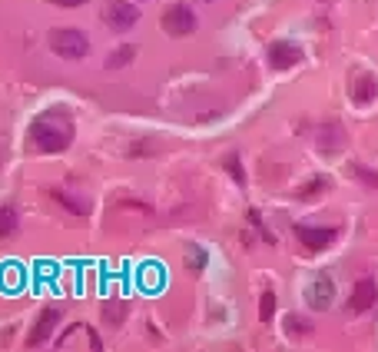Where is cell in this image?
I'll return each instance as SVG.
<instances>
[{
    "label": "cell",
    "instance_id": "4",
    "mask_svg": "<svg viewBox=\"0 0 378 352\" xmlns=\"http://www.w3.org/2000/svg\"><path fill=\"white\" fill-rule=\"evenodd\" d=\"M103 20H106L110 30H133L139 20V11L133 4H126V0H110L103 7Z\"/></svg>",
    "mask_w": 378,
    "mask_h": 352
},
{
    "label": "cell",
    "instance_id": "11",
    "mask_svg": "<svg viewBox=\"0 0 378 352\" xmlns=\"http://www.w3.org/2000/svg\"><path fill=\"white\" fill-rule=\"evenodd\" d=\"M50 200L53 203H60L66 213H74V216H90V200L87 196H76V193H70V189H50Z\"/></svg>",
    "mask_w": 378,
    "mask_h": 352
},
{
    "label": "cell",
    "instance_id": "15",
    "mask_svg": "<svg viewBox=\"0 0 378 352\" xmlns=\"http://www.w3.org/2000/svg\"><path fill=\"white\" fill-rule=\"evenodd\" d=\"M206 263H209V252L202 250V246H189V250H186V269H189V273H200V269H206Z\"/></svg>",
    "mask_w": 378,
    "mask_h": 352
},
{
    "label": "cell",
    "instance_id": "16",
    "mask_svg": "<svg viewBox=\"0 0 378 352\" xmlns=\"http://www.w3.org/2000/svg\"><path fill=\"white\" fill-rule=\"evenodd\" d=\"M286 332L302 339V336H309V332H312V323H309V319H302V316H289V319H286Z\"/></svg>",
    "mask_w": 378,
    "mask_h": 352
},
{
    "label": "cell",
    "instance_id": "14",
    "mask_svg": "<svg viewBox=\"0 0 378 352\" xmlns=\"http://www.w3.org/2000/svg\"><path fill=\"white\" fill-rule=\"evenodd\" d=\"M133 57H136V47L126 43V47H120V50H113L110 57H106V70H120V67H126Z\"/></svg>",
    "mask_w": 378,
    "mask_h": 352
},
{
    "label": "cell",
    "instance_id": "13",
    "mask_svg": "<svg viewBox=\"0 0 378 352\" xmlns=\"http://www.w3.org/2000/svg\"><path fill=\"white\" fill-rule=\"evenodd\" d=\"M20 219H17V210L13 206H0V239H7L17 233Z\"/></svg>",
    "mask_w": 378,
    "mask_h": 352
},
{
    "label": "cell",
    "instance_id": "17",
    "mask_svg": "<svg viewBox=\"0 0 378 352\" xmlns=\"http://www.w3.org/2000/svg\"><path fill=\"white\" fill-rule=\"evenodd\" d=\"M272 316H276V292L265 290L262 299H259V319L262 323H272Z\"/></svg>",
    "mask_w": 378,
    "mask_h": 352
},
{
    "label": "cell",
    "instance_id": "10",
    "mask_svg": "<svg viewBox=\"0 0 378 352\" xmlns=\"http://www.w3.org/2000/svg\"><path fill=\"white\" fill-rule=\"evenodd\" d=\"M349 93H352V103L368 107V103L378 97V80L372 74H355L352 83H349Z\"/></svg>",
    "mask_w": 378,
    "mask_h": 352
},
{
    "label": "cell",
    "instance_id": "2",
    "mask_svg": "<svg viewBox=\"0 0 378 352\" xmlns=\"http://www.w3.org/2000/svg\"><path fill=\"white\" fill-rule=\"evenodd\" d=\"M47 43H50V50L57 53V57H63V60H83L90 53L87 34H80L74 27H57V30H50Z\"/></svg>",
    "mask_w": 378,
    "mask_h": 352
},
{
    "label": "cell",
    "instance_id": "6",
    "mask_svg": "<svg viewBox=\"0 0 378 352\" xmlns=\"http://www.w3.org/2000/svg\"><path fill=\"white\" fill-rule=\"evenodd\" d=\"M378 299V286L375 279H358L352 286V296H349V313H368Z\"/></svg>",
    "mask_w": 378,
    "mask_h": 352
},
{
    "label": "cell",
    "instance_id": "20",
    "mask_svg": "<svg viewBox=\"0 0 378 352\" xmlns=\"http://www.w3.org/2000/svg\"><path fill=\"white\" fill-rule=\"evenodd\" d=\"M103 319L110 323V326H116V323H123V306H106V313H103Z\"/></svg>",
    "mask_w": 378,
    "mask_h": 352
},
{
    "label": "cell",
    "instance_id": "3",
    "mask_svg": "<svg viewBox=\"0 0 378 352\" xmlns=\"http://www.w3.org/2000/svg\"><path fill=\"white\" fill-rule=\"evenodd\" d=\"M196 13L189 11L186 4H173L169 11L163 13V30L169 34V37H189L192 30H196Z\"/></svg>",
    "mask_w": 378,
    "mask_h": 352
},
{
    "label": "cell",
    "instance_id": "12",
    "mask_svg": "<svg viewBox=\"0 0 378 352\" xmlns=\"http://www.w3.org/2000/svg\"><path fill=\"white\" fill-rule=\"evenodd\" d=\"M318 147H322V153H326V156L339 150V147H342V130H339V126L332 123L328 130H322V133H318Z\"/></svg>",
    "mask_w": 378,
    "mask_h": 352
},
{
    "label": "cell",
    "instance_id": "8",
    "mask_svg": "<svg viewBox=\"0 0 378 352\" xmlns=\"http://www.w3.org/2000/svg\"><path fill=\"white\" fill-rule=\"evenodd\" d=\"M295 236H299L302 246H309L312 252H318V250H326V246L335 243V229L332 226H295Z\"/></svg>",
    "mask_w": 378,
    "mask_h": 352
},
{
    "label": "cell",
    "instance_id": "9",
    "mask_svg": "<svg viewBox=\"0 0 378 352\" xmlns=\"http://www.w3.org/2000/svg\"><path fill=\"white\" fill-rule=\"evenodd\" d=\"M57 323H60V313H57V309H43V313H40V319L34 323V329H30V339H27V346H30V349L43 346V342L53 336Z\"/></svg>",
    "mask_w": 378,
    "mask_h": 352
},
{
    "label": "cell",
    "instance_id": "5",
    "mask_svg": "<svg viewBox=\"0 0 378 352\" xmlns=\"http://www.w3.org/2000/svg\"><path fill=\"white\" fill-rule=\"evenodd\" d=\"M299 60H302V47L292 43V40H276L269 47V67L272 70H292Z\"/></svg>",
    "mask_w": 378,
    "mask_h": 352
},
{
    "label": "cell",
    "instance_id": "19",
    "mask_svg": "<svg viewBox=\"0 0 378 352\" xmlns=\"http://www.w3.org/2000/svg\"><path fill=\"white\" fill-rule=\"evenodd\" d=\"M326 187H328V180H326V176H312V183L299 189V196H315L318 189H326Z\"/></svg>",
    "mask_w": 378,
    "mask_h": 352
},
{
    "label": "cell",
    "instance_id": "7",
    "mask_svg": "<svg viewBox=\"0 0 378 352\" xmlns=\"http://www.w3.org/2000/svg\"><path fill=\"white\" fill-rule=\"evenodd\" d=\"M335 299V283L328 276H315L309 286H305V302L312 309H328V302Z\"/></svg>",
    "mask_w": 378,
    "mask_h": 352
},
{
    "label": "cell",
    "instance_id": "21",
    "mask_svg": "<svg viewBox=\"0 0 378 352\" xmlns=\"http://www.w3.org/2000/svg\"><path fill=\"white\" fill-rule=\"evenodd\" d=\"M47 4H53V7H83L87 0H47Z\"/></svg>",
    "mask_w": 378,
    "mask_h": 352
},
{
    "label": "cell",
    "instance_id": "1",
    "mask_svg": "<svg viewBox=\"0 0 378 352\" xmlns=\"http://www.w3.org/2000/svg\"><path fill=\"white\" fill-rule=\"evenodd\" d=\"M74 133H76L74 116L66 114V110H60V107H53V110H43V114L30 123L27 143L37 153H63V150H70Z\"/></svg>",
    "mask_w": 378,
    "mask_h": 352
},
{
    "label": "cell",
    "instance_id": "18",
    "mask_svg": "<svg viewBox=\"0 0 378 352\" xmlns=\"http://www.w3.org/2000/svg\"><path fill=\"white\" fill-rule=\"evenodd\" d=\"M226 170H229V173H232V180H236L239 187H246V173H242L239 153H229V156H226Z\"/></svg>",
    "mask_w": 378,
    "mask_h": 352
}]
</instances>
